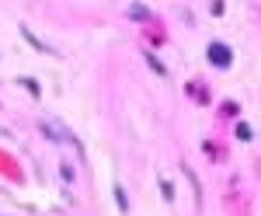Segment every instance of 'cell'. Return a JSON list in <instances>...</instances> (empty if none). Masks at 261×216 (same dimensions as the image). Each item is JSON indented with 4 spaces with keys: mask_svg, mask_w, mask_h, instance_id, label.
Wrapping results in <instances>:
<instances>
[{
    "mask_svg": "<svg viewBox=\"0 0 261 216\" xmlns=\"http://www.w3.org/2000/svg\"><path fill=\"white\" fill-rule=\"evenodd\" d=\"M39 129H42L53 143H77V136L66 129L63 122H56V119H39ZM77 146H80V143H77Z\"/></svg>",
    "mask_w": 261,
    "mask_h": 216,
    "instance_id": "1",
    "label": "cell"
},
{
    "mask_svg": "<svg viewBox=\"0 0 261 216\" xmlns=\"http://www.w3.org/2000/svg\"><path fill=\"white\" fill-rule=\"evenodd\" d=\"M205 60H209L212 67H219V70H230V67H233V49H230L226 42H209Z\"/></svg>",
    "mask_w": 261,
    "mask_h": 216,
    "instance_id": "2",
    "label": "cell"
},
{
    "mask_svg": "<svg viewBox=\"0 0 261 216\" xmlns=\"http://www.w3.org/2000/svg\"><path fill=\"white\" fill-rule=\"evenodd\" d=\"M21 39H25L28 46H35L39 53H53V49H49V46H46V42H42V39H39V35H35L32 28H28V25H21ZM53 56H56V53H53Z\"/></svg>",
    "mask_w": 261,
    "mask_h": 216,
    "instance_id": "3",
    "label": "cell"
},
{
    "mask_svg": "<svg viewBox=\"0 0 261 216\" xmlns=\"http://www.w3.org/2000/svg\"><path fill=\"white\" fill-rule=\"evenodd\" d=\"M112 195H115V206H119V213H129V199H126V188L115 181L112 185Z\"/></svg>",
    "mask_w": 261,
    "mask_h": 216,
    "instance_id": "4",
    "label": "cell"
},
{
    "mask_svg": "<svg viewBox=\"0 0 261 216\" xmlns=\"http://www.w3.org/2000/svg\"><path fill=\"white\" fill-rule=\"evenodd\" d=\"M143 60H146V63H150V70L157 73V77H167V67H164V63H160V60H157V56H153V53H143Z\"/></svg>",
    "mask_w": 261,
    "mask_h": 216,
    "instance_id": "5",
    "label": "cell"
},
{
    "mask_svg": "<svg viewBox=\"0 0 261 216\" xmlns=\"http://www.w3.org/2000/svg\"><path fill=\"white\" fill-rule=\"evenodd\" d=\"M21 87H25L32 98H42V87H39V80H35V77H21Z\"/></svg>",
    "mask_w": 261,
    "mask_h": 216,
    "instance_id": "6",
    "label": "cell"
},
{
    "mask_svg": "<svg viewBox=\"0 0 261 216\" xmlns=\"http://www.w3.org/2000/svg\"><path fill=\"white\" fill-rule=\"evenodd\" d=\"M129 18H136V21H150V7H146V4H132Z\"/></svg>",
    "mask_w": 261,
    "mask_h": 216,
    "instance_id": "7",
    "label": "cell"
},
{
    "mask_svg": "<svg viewBox=\"0 0 261 216\" xmlns=\"http://www.w3.org/2000/svg\"><path fill=\"white\" fill-rule=\"evenodd\" d=\"M237 140H240V143H251V140H254V133H251V126H247V122H240V126H237Z\"/></svg>",
    "mask_w": 261,
    "mask_h": 216,
    "instance_id": "8",
    "label": "cell"
},
{
    "mask_svg": "<svg viewBox=\"0 0 261 216\" xmlns=\"http://www.w3.org/2000/svg\"><path fill=\"white\" fill-rule=\"evenodd\" d=\"M160 192H164V199H167V202H174V185H171L167 178L160 181Z\"/></svg>",
    "mask_w": 261,
    "mask_h": 216,
    "instance_id": "9",
    "label": "cell"
},
{
    "mask_svg": "<svg viewBox=\"0 0 261 216\" xmlns=\"http://www.w3.org/2000/svg\"><path fill=\"white\" fill-rule=\"evenodd\" d=\"M60 174H63V181L70 185V181H73V164H66L63 160V164H60Z\"/></svg>",
    "mask_w": 261,
    "mask_h": 216,
    "instance_id": "10",
    "label": "cell"
}]
</instances>
